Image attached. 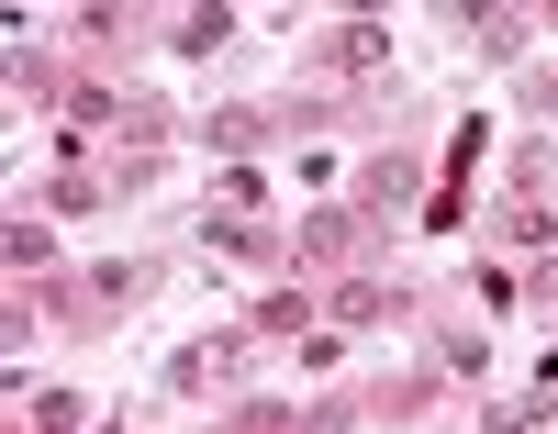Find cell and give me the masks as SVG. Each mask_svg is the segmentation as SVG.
I'll use <instances>...</instances> for the list:
<instances>
[{"mask_svg":"<svg viewBox=\"0 0 558 434\" xmlns=\"http://www.w3.org/2000/svg\"><path fill=\"white\" fill-rule=\"evenodd\" d=\"M257 134H268V112H246V101H235V112H213V145H223V157H246Z\"/></svg>","mask_w":558,"mask_h":434,"instance_id":"9c48e42d","label":"cell"},{"mask_svg":"<svg viewBox=\"0 0 558 434\" xmlns=\"http://www.w3.org/2000/svg\"><path fill=\"white\" fill-rule=\"evenodd\" d=\"M0 257H12L23 278H45V268H57V234H45V223H12V234H0Z\"/></svg>","mask_w":558,"mask_h":434,"instance_id":"52a82bcc","label":"cell"},{"mask_svg":"<svg viewBox=\"0 0 558 434\" xmlns=\"http://www.w3.org/2000/svg\"><path fill=\"white\" fill-rule=\"evenodd\" d=\"M324 67H336V78H380V67H391L380 12H347V23H336V45H324Z\"/></svg>","mask_w":558,"mask_h":434,"instance_id":"7a4b0ae2","label":"cell"},{"mask_svg":"<svg viewBox=\"0 0 558 434\" xmlns=\"http://www.w3.org/2000/svg\"><path fill=\"white\" fill-rule=\"evenodd\" d=\"M235 357H246L235 334H191V346L168 357V390H179V401H202V390H223V379H235Z\"/></svg>","mask_w":558,"mask_h":434,"instance_id":"6da1fadb","label":"cell"},{"mask_svg":"<svg viewBox=\"0 0 558 434\" xmlns=\"http://www.w3.org/2000/svg\"><path fill=\"white\" fill-rule=\"evenodd\" d=\"M347 246H357V223H347V212H313V223L291 234V257H302V268H336Z\"/></svg>","mask_w":558,"mask_h":434,"instance_id":"3957f363","label":"cell"},{"mask_svg":"<svg viewBox=\"0 0 558 434\" xmlns=\"http://www.w3.org/2000/svg\"><path fill=\"white\" fill-rule=\"evenodd\" d=\"M34 423H45V434H68V423H89V401H78V390H34Z\"/></svg>","mask_w":558,"mask_h":434,"instance_id":"30bf717a","label":"cell"},{"mask_svg":"<svg viewBox=\"0 0 558 434\" xmlns=\"http://www.w3.org/2000/svg\"><path fill=\"white\" fill-rule=\"evenodd\" d=\"M223 34H235V12H223V0H202V12H179V57H213Z\"/></svg>","mask_w":558,"mask_h":434,"instance_id":"8992f818","label":"cell"},{"mask_svg":"<svg viewBox=\"0 0 558 434\" xmlns=\"http://www.w3.org/2000/svg\"><path fill=\"white\" fill-rule=\"evenodd\" d=\"M436 368H447V379H481L492 357H481V334H447V346H436Z\"/></svg>","mask_w":558,"mask_h":434,"instance_id":"8fae6325","label":"cell"},{"mask_svg":"<svg viewBox=\"0 0 558 434\" xmlns=\"http://www.w3.org/2000/svg\"><path fill=\"white\" fill-rule=\"evenodd\" d=\"M413 178H425L413 157H380V168L357 178V201H368V212H402V201H413Z\"/></svg>","mask_w":558,"mask_h":434,"instance_id":"277c9868","label":"cell"},{"mask_svg":"<svg viewBox=\"0 0 558 434\" xmlns=\"http://www.w3.org/2000/svg\"><path fill=\"white\" fill-rule=\"evenodd\" d=\"M123 301H134V268H101V278L68 289V312H123Z\"/></svg>","mask_w":558,"mask_h":434,"instance_id":"ba28073f","label":"cell"},{"mask_svg":"<svg viewBox=\"0 0 558 434\" xmlns=\"http://www.w3.org/2000/svg\"><path fill=\"white\" fill-rule=\"evenodd\" d=\"M391 312H402L391 278H347V289H336V323H391Z\"/></svg>","mask_w":558,"mask_h":434,"instance_id":"5b68a950","label":"cell"},{"mask_svg":"<svg viewBox=\"0 0 558 434\" xmlns=\"http://www.w3.org/2000/svg\"><path fill=\"white\" fill-rule=\"evenodd\" d=\"M525 112H558V67H547V78H525Z\"/></svg>","mask_w":558,"mask_h":434,"instance_id":"7c38bea8","label":"cell"}]
</instances>
